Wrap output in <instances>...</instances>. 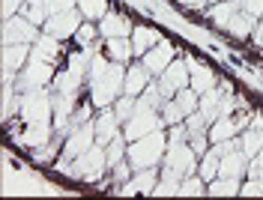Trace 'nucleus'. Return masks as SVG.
I'll list each match as a JSON object with an SVG mask.
<instances>
[{"label": "nucleus", "instance_id": "nucleus-7", "mask_svg": "<svg viewBox=\"0 0 263 200\" xmlns=\"http://www.w3.org/2000/svg\"><path fill=\"white\" fill-rule=\"evenodd\" d=\"M93 126H96V144H99V147H108V144L117 137L120 117H117L114 111H102V114L93 119Z\"/></svg>", "mask_w": 263, "mask_h": 200}, {"label": "nucleus", "instance_id": "nucleus-4", "mask_svg": "<svg viewBox=\"0 0 263 200\" xmlns=\"http://www.w3.org/2000/svg\"><path fill=\"white\" fill-rule=\"evenodd\" d=\"M81 9H66V12H57V15H48V21L42 24V33H51L57 39H66V36H75L78 27H81Z\"/></svg>", "mask_w": 263, "mask_h": 200}, {"label": "nucleus", "instance_id": "nucleus-2", "mask_svg": "<svg viewBox=\"0 0 263 200\" xmlns=\"http://www.w3.org/2000/svg\"><path fill=\"white\" fill-rule=\"evenodd\" d=\"M162 147H164V137H162V134H149V137H144V141H135V144L129 147L132 167H135V170H144V167L159 165Z\"/></svg>", "mask_w": 263, "mask_h": 200}, {"label": "nucleus", "instance_id": "nucleus-11", "mask_svg": "<svg viewBox=\"0 0 263 200\" xmlns=\"http://www.w3.org/2000/svg\"><path fill=\"white\" fill-rule=\"evenodd\" d=\"M147 90V66H129L126 69V96H141Z\"/></svg>", "mask_w": 263, "mask_h": 200}, {"label": "nucleus", "instance_id": "nucleus-10", "mask_svg": "<svg viewBox=\"0 0 263 200\" xmlns=\"http://www.w3.org/2000/svg\"><path fill=\"white\" fill-rule=\"evenodd\" d=\"M51 63L48 60H42V57H33L30 54V63L24 66V78H27V84L30 87H36V84H48L51 81Z\"/></svg>", "mask_w": 263, "mask_h": 200}, {"label": "nucleus", "instance_id": "nucleus-17", "mask_svg": "<svg viewBox=\"0 0 263 200\" xmlns=\"http://www.w3.org/2000/svg\"><path fill=\"white\" fill-rule=\"evenodd\" d=\"M99 33V27H93V24H81V27H78V39H81V42H87V39H93V36Z\"/></svg>", "mask_w": 263, "mask_h": 200}, {"label": "nucleus", "instance_id": "nucleus-15", "mask_svg": "<svg viewBox=\"0 0 263 200\" xmlns=\"http://www.w3.org/2000/svg\"><path fill=\"white\" fill-rule=\"evenodd\" d=\"M78 6H81V15H87V21L102 18L108 12V3L105 0H78Z\"/></svg>", "mask_w": 263, "mask_h": 200}, {"label": "nucleus", "instance_id": "nucleus-16", "mask_svg": "<svg viewBox=\"0 0 263 200\" xmlns=\"http://www.w3.org/2000/svg\"><path fill=\"white\" fill-rule=\"evenodd\" d=\"M45 9H48V15H57L66 9H75V0H45Z\"/></svg>", "mask_w": 263, "mask_h": 200}, {"label": "nucleus", "instance_id": "nucleus-6", "mask_svg": "<svg viewBox=\"0 0 263 200\" xmlns=\"http://www.w3.org/2000/svg\"><path fill=\"white\" fill-rule=\"evenodd\" d=\"M30 51L33 45H27V42H6L3 45V69H6V75L24 69V60L30 57Z\"/></svg>", "mask_w": 263, "mask_h": 200}, {"label": "nucleus", "instance_id": "nucleus-9", "mask_svg": "<svg viewBox=\"0 0 263 200\" xmlns=\"http://www.w3.org/2000/svg\"><path fill=\"white\" fill-rule=\"evenodd\" d=\"M30 54H33V57L48 60V63H57V60H60V54H63V48H60V39H57V36L42 33L39 39H36V45H33Z\"/></svg>", "mask_w": 263, "mask_h": 200}, {"label": "nucleus", "instance_id": "nucleus-14", "mask_svg": "<svg viewBox=\"0 0 263 200\" xmlns=\"http://www.w3.org/2000/svg\"><path fill=\"white\" fill-rule=\"evenodd\" d=\"M126 152H129V147H126V141L117 134L114 141L105 147V155H108V167L111 165H117V162H126Z\"/></svg>", "mask_w": 263, "mask_h": 200}, {"label": "nucleus", "instance_id": "nucleus-1", "mask_svg": "<svg viewBox=\"0 0 263 200\" xmlns=\"http://www.w3.org/2000/svg\"><path fill=\"white\" fill-rule=\"evenodd\" d=\"M90 87H93V99L90 102H93L96 108H105V105H111V102L123 93V87H126V72L117 69V66H111L105 75L93 78Z\"/></svg>", "mask_w": 263, "mask_h": 200}, {"label": "nucleus", "instance_id": "nucleus-8", "mask_svg": "<svg viewBox=\"0 0 263 200\" xmlns=\"http://www.w3.org/2000/svg\"><path fill=\"white\" fill-rule=\"evenodd\" d=\"M99 33L105 36V39L129 36L132 33V24L123 15H117V12H105V15H102V21H99Z\"/></svg>", "mask_w": 263, "mask_h": 200}, {"label": "nucleus", "instance_id": "nucleus-3", "mask_svg": "<svg viewBox=\"0 0 263 200\" xmlns=\"http://www.w3.org/2000/svg\"><path fill=\"white\" fill-rule=\"evenodd\" d=\"M96 147V126L93 123H84V126H75L69 132V141L63 144V158H78L84 152Z\"/></svg>", "mask_w": 263, "mask_h": 200}, {"label": "nucleus", "instance_id": "nucleus-5", "mask_svg": "<svg viewBox=\"0 0 263 200\" xmlns=\"http://www.w3.org/2000/svg\"><path fill=\"white\" fill-rule=\"evenodd\" d=\"M3 39L6 42H36L39 39V24H33L30 18L15 15V18H6L3 24Z\"/></svg>", "mask_w": 263, "mask_h": 200}, {"label": "nucleus", "instance_id": "nucleus-13", "mask_svg": "<svg viewBox=\"0 0 263 200\" xmlns=\"http://www.w3.org/2000/svg\"><path fill=\"white\" fill-rule=\"evenodd\" d=\"M105 51H108V57H111V60H129L132 54H135V48L126 42V36L108 39V42H105Z\"/></svg>", "mask_w": 263, "mask_h": 200}, {"label": "nucleus", "instance_id": "nucleus-12", "mask_svg": "<svg viewBox=\"0 0 263 200\" xmlns=\"http://www.w3.org/2000/svg\"><path fill=\"white\" fill-rule=\"evenodd\" d=\"M21 15L30 18L33 24H45L48 21V9H45V0H24V6H21Z\"/></svg>", "mask_w": 263, "mask_h": 200}]
</instances>
